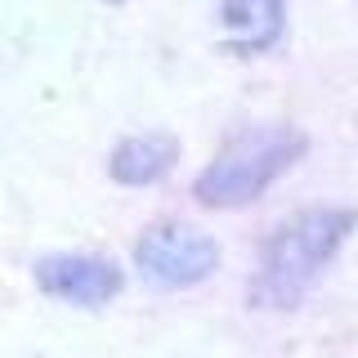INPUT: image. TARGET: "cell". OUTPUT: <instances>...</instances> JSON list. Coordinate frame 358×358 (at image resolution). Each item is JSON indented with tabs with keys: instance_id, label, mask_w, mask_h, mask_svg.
Returning a JSON list of instances; mask_svg holds the SVG:
<instances>
[{
	"instance_id": "6da1fadb",
	"label": "cell",
	"mask_w": 358,
	"mask_h": 358,
	"mask_svg": "<svg viewBox=\"0 0 358 358\" xmlns=\"http://www.w3.org/2000/svg\"><path fill=\"white\" fill-rule=\"evenodd\" d=\"M358 233V206H305L287 215L260 246V260L251 268L246 300L264 313H296L318 291L322 273L336 264Z\"/></svg>"
},
{
	"instance_id": "7a4b0ae2",
	"label": "cell",
	"mask_w": 358,
	"mask_h": 358,
	"mask_svg": "<svg viewBox=\"0 0 358 358\" xmlns=\"http://www.w3.org/2000/svg\"><path fill=\"white\" fill-rule=\"evenodd\" d=\"M309 157V134L287 121L238 130L193 179V201L201 210H242L255 206L287 171Z\"/></svg>"
},
{
	"instance_id": "3957f363",
	"label": "cell",
	"mask_w": 358,
	"mask_h": 358,
	"mask_svg": "<svg viewBox=\"0 0 358 358\" xmlns=\"http://www.w3.org/2000/svg\"><path fill=\"white\" fill-rule=\"evenodd\" d=\"M130 264H134V278L152 291H193L220 273L224 251L210 229L166 215L139 229V238L130 246Z\"/></svg>"
},
{
	"instance_id": "277c9868",
	"label": "cell",
	"mask_w": 358,
	"mask_h": 358,
	"mask_svg": "<svg viewBox=\"0 0 358 358\" xmlns=\"http://www.w3.org/2000/svg\"><path fill=\"white\" fill-rule=\"evenodd\" d=\"M41 296L72 309H108L126 291V268L103 251H45L31 264Z\"/></svg>"
},
{
	"instance_id": "5b68a950",
	"label": "cell",
	"mask_w": 358,
	"mask_h": 358,
	"mask_svg": "<svg viewBox=\"0 0 358 358\" xmlns=\"http://www.w3.org/2000/svg\"><path fill=\"white\" fill-rule=\"evenodd\" d=\"M179 139L171 130H139L121 134L108 152V179L117 188H157L179 166Z\"/></svg>"
},
{
	"instance_id": "8992f818",
	"label": "cell",
	"mask_w": 358,
	"mask_h": 358,
	"mask_svg": "<svg viewBox=\"0 0 358 358\" xmlns=\"http://www.w3.org/2000/svg\"><path fill=\"white\" fill-rule=\"evenodd\" d=\"M220 36L233 54L260 59L287 36V0H215Z\"/></svg>"
},
{
	"instance_id": "52a82bcc",
	"label": "cell",
	"mask_w": 358,
	"mask_h": 358,
	"mask_svg": "<svg viewBox=\"0 0 358 358\" xmlns=\"http://www.w3.org/2000/svg\"><path fill=\"white\" fill-rule=\"evenodd\" d=\"M103 5H130V0H103Z\"/></svg>"
},
{
	"instance_id": "ba28073f",
	"label": "cell",
	"mask_w": 358,
	"mask_h": 358,
	"mask_svg": "<svg viewBox=\"0 0 358 358\" xmlns=\"http://www.w3.org/2000/svg\"><path fill=\"white\" fill-rule=\"evenodd\" d=\"M354 5H358V0H354Z\"/></svg>"
}]
</instances>
